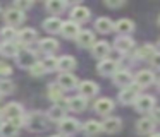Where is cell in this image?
Masks as SVG:
<instances>
[{"label":"cell","instance_id":"obj_45","mask_svg":"<svg viewBox=\"0 0 160 137\" xmlns=\"http://www.w3.org/2000/svg\"><path fill=\"white\" fill-rule=\"evenodd\" d=\"M2 116H4V110H0V123H2Z\"/></svg>","mask_w":160,"mask_h":137},{"label":"cell","instance_id":"obj_11","mask_svg":"<svg viewBox=\"0 0 160 137\" xmlns=\"http://www.w3.org/2000/svg\"><path fill=\"white\" fill-rule=\"evenodd\" d=\"M97 68H98V74H100V75H112V77L119 72L117 70V68H119L117 62L110 60V58H107V60H100V62H98V65H97Z\"/></svg>","mask_w":160,"mask_h":137},{"label":"cell","instance_id":"obj_24","mask_svg":"<svg viewBox=\"0 0 160 137\" xmlns=\"http://www.w3.org/2000/svg\"><path fill=\"white\" fill-rule=\"evenodd\" d=\"M36 38H38V34H36L35 29H31V27H24L22 31H19L18 40H19V43L26 48V46H29V45L36 40Z\"/></svg>","mask_w":160,"mask_h":137},{"label":"cell","instance_id":"obj_33","mask_svg":"<svg viewBox=\"0 0 160 137\" xmlns=\"http://www.w3.org/2000/svg\"><path fill=\"white\" fill-rule=\"evenodd\" d=\"M66 7H67L66 0H48V2H45V9L50 14H60L66 10Z\"/></svg>","mask_w":160,"mask_h":137},{"label":"cell","instance_id":"obj_15","mask_svg":"<svg viewBox=\"0 0 160 137\" xmlns=\"http://www.w3.org/2000/svg\"><path fill=\"white\" fill-rule=\"evenodd\" d=\"M59 48L60 45L55 38H43V40H40V51H43L48 57H52V53H55V51H59Z\"/></svg>","mask_w":160,"mask_h":137},{"label":"cell","instance_id":"obj_30","mask_svg":"<svg viewBox=\"0 0 160 137\" xmlns=\"http://www.w3.org/2000/svg\"><path fill=\"white\" fill-rule=\"evenodd\" d=\"M19 51H21V48H19L18 43H2L0 45V53L4 55V57L18 58Z\"/></svg>","mask_w":160,"mask_h":137},{"label":"cell","instance_id":"obj_48","mask_svg":"<svg viewBox=\"0 0 160 137\" xmlns=\"http://www.w3.org/2000/svg\"><path fill=\"white\" fill-rule=\"evenodd\" d=\"M157 22H158V26H160V16H158V19H157Z\"/></svg>","mask_w":160,"mask_h":137},{"label":"cell","instance_id":"obj_51","mask_svg":"<svg viewBox=\"0 0 160 137\" xmlns=\"http://www.w3.org/2000/svg\"><path fill=\"white\" fill-rule=\"evenodd\" d=\"M0 9H2V7H0Z\"/></svg>","mask_w":160,"mask_h":137},{"label":"cell","instance_id":"obj_49","mask_svg":"<svg viewBox=\"0 0 160 137\" xmlns=\"http://www.w3.org/2000/svg\"><path fill=\"white\" fill-rule=\"evenodd\" d=\"M2 96H4V94H2V92H0V101H2Z\"/></svg>","mask_w":160,"mask_h":137},{"label":"cell","instance_id":"obj_9","mask_svg":"<svg viewBox=\"0 0 160 137\" xmlns=\"http://www.w3.org/2000/svg\"><path fill=\"white\" fill-rule=\"evenodd\" d=\"M112 51V46L108 41H97V43L93 45V48H91V53H93L95 58H98V60H107L108 55H110Z\"/></svg>","mask_w":160,"mask_h":137},{"label":"cell","instance_id":"obj_25","mask_svg":"<svg viewBox=\"0 0 160 137\" xmlns=\"http://www.w3.org/2000/svg\"><path fill=\"white\" fill-rule=\"evenodd\" d=\"M155 55H157V48L153 46V45H143V46L136 51V58H138V60H148V62H152Z\"/></svg>","mask_w":160,"mask_h":137},{"label":"cell","instance_id":"obj_14","mask_svg":"<svg viewBox=\"0 0 160 137\" xmlns=\"http://www.w3.org/2000/svg\"><path fill=\"white\" fill-rule=\"evenodd\" d=\"M102 129L105 134H117L122 129V120L117 116H107V118L102 122Z\"/></svg>","mask_w":160,"mask_h":137},{"label":"cell","instance_id":"obj_19","mask_svg":"<svg viewBox=\"0 0 160 137\" xmlns=\"http://www.w3.org/2000/svg\"><path fill=\"white\" fill-rule=\"evenodd\" d=\"M112 110H114V101L108 98H100L95 103V111L102 116H108L112 113Z\"/></svg>","mask_w":160,"mask_h":137},{"label":"cell","instance_id":"obj_41","mask_svg":"<svg viewBox=\"0 0 160 137\" xmlns=\"http://www.w3.org/2000/svg\"><path fill=\"white\" fill-rule=\"evenodd\" d=\"M105 5L110 7V9H119V7L124 5V0H105Z\"/></svg>","mask_w":160,"mask_h":137},{"label":"cell","instance_id":"obj_5","mask_svg":"<svg viewBox=\"0 0 160 137\" xmlns=\"http://www.w3.org/2000/svg\"><path fill=\"white\" fill-rule=\"evenodd\" d=\"M57 129H59V134H62L66 137L72 135V134H76L79 130V122L76 118H72V116H66L60 123H57Z\"/></svg>","mask_w":160,"mask_h":137},{"label":"cell","instance_id":"obj_13","mask_svg":"<svg viewBox=\"0 0 160 137\" xmlns=\"http://www.w3.org/2000/svg\"><path fill=\"white\" fill-rule=\"evenodd\" d=\"M90 16H91L90 9L84 7V5H76L71 10V21H74V22H78V24L86 22V21L90 19Z\"/></svg>","mask_w":160,"mask_h":137},{"label":"cell","instance_id":"obj_6","mask_svg":"<svg viewBox=\"0 0 160 137\" xmlns=\"http://www.w3.org/2000/svg\"><path fill=\"white\" fill-rule=\"evenodd\" d=\"M134 108L138 113H152L155 110V99L150 94H141L134 103Z\"/></svg>","mask_w":160,"mask_h":137},{"label":"cell","instance_id":"obj_31","mask_svg":"<svg viewBox=\"0 0 160 137\" xmlns=\"http://www.w3.org/2000/svg\"><path fill=\"white\" fill-rule=\"evenodd\" d=\"M66 111H67L66 108H60V106L53 105L52 108L48 110L47 116H48V120H50V122H57V123H60L64 118H66Z\"/></svg>","mask_w":160,"mask_h":137},{"label":"cell","instance_id":"obj_38","mask_svg":"<svg viewBox=\"0 0 160 137\" xmlns=\"http://www.w3.org/2000/svg\"><path fill=\"white\" fill-rule=\"evenodd\" d=\"M43 65H45L47 72H55V70H59V58L47 57L45 60H43Z\"/></svg>","mask_w":160,"mask_h":137},{"label":"cell","instance_id":"obj_21","mask_svg":"<svg viewBox=\"0 0 160 137\" xmlns=\"http://www.w3.org/2000/svg\"><path fill=\"white\" fill-rule=\"evenodd\" d=\"M112 79H114V84L122 86V87H128V86L134 84V77H132V74L129 70H122V68Z\"/></svg>","mask_w":160,"mask_h":137},{"label":"cell","instance_id":"obj_32","mask_svg":"<svg viewBox=\"0 0 160 137\" xmlns=\"http://www.w3.org/2000/svg\"><path fill=\"white\" fill-rule=\"evenodd\" d=\"M18 36H19V33L12 26H7V27H2L0 29V38H2L4 43H16Z\"/></svg>","mask_w":160,"mask_h":137},{"label":"cell","instance_id":"obj_50","mask_svg":"<svg viewBox=\"0 0 160 137\" xmlns=\"http://www.w3.org/2000/svg\"><path fill=\"white\" fill-rule=\"evenodd\" d=\"M158 46H160V40H158Z\"/></svg>","mask_w":160,"mask_h":137},{"label":"cell","instance_id":"obj_2","mask_svg":"<svg viewBox=\"0 0 160 137\" xmlns=\"http://www.w3.org/2000/svg\"><path fill=\"white\" fill-rule=\"evenodd\" d=\"M4 116H5V120H12V122L21 123V125L24 123V110H22V106L19 105V103H16V101L5 105Z\"/></svg>","mask_w":160,"mask_h":137},{"label":"cell","instance_id":"obj_23","mask_svg":"<svg viewBox=\"0 0 160 137\" xmlns=\"http://www.w3.org/2000/svg\"><path fill=\"white\" fill-rule=\"evenodd\" d=\"M83 132H84L86 137H97L100 132H103V129H102V122H97V120H88V122H84Z\"/></svg>","mask_w":160,"mask_h":137},{"label":"cell","instance_id":"obj_1","mask_svg":"<svg viewBox=\"0 0 160 137\" xmlns=\"http://www.w3.org/2000/svg\"><path fill=\"white\" fill-rule=\"evenodd\" d=\"M24 125L31 132H43L48 127V116L42 111H33L24 116Z\"/></svg>","mask_w":160,"mask_h":137},{"label":"cell","instance_id":"obj_43","mask_svg":"<svg viewBox=\"0 0 160 137\" xmlns=\"http://www.w3.org/2000/svg\"><path fill=\"white\" fill-rule=\"evenodd\" d=\"M152 65H153V67H157V68H160V51H157V55L153 57Z\"/></svg>","mask_w":160,"mask_h":137},{"label":"cell","instance_id":"obj_12","mask_svg":"<svg viewBox=\"0 0 160 137\" xmlns=\"http://www.w3.org/2000/svg\"><path fill=\"white\" fill-rule=\"evenodd\" d=\"M153 82H155V74H153L152 70H139L138 74L134 75V84L141 89L152 86Z\"/></svg>","mask_w":160,"mask_h":137},{"label":"cell","instance_id":"obj_3","mask_svg":"<svg viewBox=\"0 0 160 137\" xmlns=\"http://www.w3.org/2000/svg\"><path fill=\"white\" fill-rule=\"evenodd\" d=\"M141 87H138L136 84H131L128 87H122V91L119 92V101L122 105H134L136 99L141 96Z\"/></svg>","mask_w":160,"mask_h":137},{"label":"cell","instance_id":"obj_22","mask_svg":"<svg viewBox=\"0 0 160 137\" xmlns=\"http://www.w3.org/2000/svg\"><path fill=\"white\" fill-rule=\"evenodd\" d=\"M76 43H78V46H81V48H93V45L97 43V40H95V34L91 33V31H81L79 33V36L76 38Z\"/></svg>","mask_w":160,"mask_h":137},{"label":"cell","instance_id":"obj_17","mask_svg":"<svg viewBox=\"0 0 160 137\" xmlns=\"http://www.w3.org/2000/svg\"><path fill=\"white\" fill-rule=\"evenodd\" d=\"M153 130H155V122L152 120V116H143L136 122V132L141 134V135L153 134Z\"/></svg>","mask_w":160,"mask_h":137},{"label":"cell","instance_id":"obj_36","mask_svg":"<svg viewBox=\"0 0 160 137\" xmlns=\"http://www.w3.org/2000/svg\"><path fill=\"white\" fill-rule=\"evenodd\" d=\"M14 89L16 84L11 79H0V92L2 94H11V92H14Z\"/></svg>","mask_w":160,"mask_h":137},{"label":"cell","instance_id":"obj_16","mask_svg":"<svg viewBox=\"0 0 160 137\" xmlns=\"http://www.w3.org/2000/svg\"><path fill=\"white\" fill-rule=\"evenodd\" d=\"M79 92L83 98H91V96H97L98 91H100V87H98L97 82L93 81H81L79 82Z\"/></svg>","mask_w":160,"mask_h":137},{"label":"cell","instance_id":"obj_35","mask_svg":"<svg viewBox=\"0 0 160 137\" xmlns=\"http://www.w3.org/2000/svg\"><path fill=\"white\" fill-rule=\"evenodd\" d=\"M72 68H76V60H74L72 57L66 55V57L59 58V70H62V72H71Z\"/></svg>","mask_w":160,"mask_h":137},{"label":"cell","instance_id":"obj_20","mask_svg":"<svg viewBox=\"0 0 160 137\" xmlns=\"http://www.w3.org/2000/svg\"><path fill=\"white\" fill-rule=\"evenodd\" d=\"M81 33L79 29V24L74 22V21H66V22L62 24V29H60V34H62L64 38H69V40H72V38H78Z\"/></svg>","mask_w":160,"mask_h":137},{"label":"cell","instance_id":"obj_27","mask_svg":"<svg viewBox=\"0 0 160 137\" xmlns=\"http://www.w3.org/2000/svg\"><path fill=\"white\" fill-rule=\"evenodd\" d=\"M95 27H97L98 33H102V34H108V33H112V31L115 29V24L112 22V21L108 19V17H98L97 22H95Z\"/></svg>","mask_w":160,"mask_h":137},{"label":"cell","instance_id":"obj_28","mask_svg":"<svg viewBox=\"0 0 160 137\" xmlns=\"http://www.w3.org/2000/svg\"><path fill=\"white\" fill-rule=\"evenodd\" d=\"M62 21L59 19V17H48V19H45L43 21V29L45 31H48V33H52V34H55V33H60V29H62Z\"/></svg>","mask_w":160,"mask_h":137},{"label":"cell","instance_id":"obj_4","mask_svg":"<svg viewBox=\"0 0 160 137\" xmlns=\"http://www.w3.org/2000/svg\"><path fill=\"white\" fill-rule=\"evenodd\" d=\"M36 62H38L36 60V51L29 50V48H22V50L19 51L18 58H16V64L21 68H28V70L36 64Z\"/></svg>","mask_w":160,"mask_h":137},{"label":"cell","instance_id":"obj_37","mask_svg":"<svg viewBox=\"0 0 160 137\" xmlns=\"http://www.w3.org/2000/svg\"><path fill=\"white\" fill-rule=\"evenodd\" d=\"M29 74H31L33 77H42V75H45L47 68H45V65H43V62H40V60L36 62V64L29 68Z\"/></svg>","mask_w":160,"mask_h":137},{"label":"cell","instance_id":"obj_10","mask_svg":"<svg viewBox=\"0 0 160 137\" xmlns=\"http://www.w3.org/2000/svg\"><path fill=\"white\" fill-rule=\"evenodd\" d=\"M21 130V123H16L12 120H4L0 123V137H18Z\"/></svg>","mask_w":160,"mask_h":137},{"label":"cell","instance_id":"obj_46","mask_svg":"<svg viewBox=\"0 0 160 137\" xmlns=\"http://www.w3.org/2000/svg\"><path fill=\"white\" fill-rule=\"evenodd\" d=\"M150 137H160V132H158V134H152Z\"/></svg>","mask_w":160,"mask_h":137},{"label":"cell","instance_id":"obj_29","mask_svg":"<svg viewBox=\"0 0 160 137\" xmlns=\"http://www.w3.org/2000/svg\"><path fill=\"white\" fill-rule=\"evenodd\" d=\"M86 106H88V99L83 98V96H74V98L69 99V110L71 111L81 113V111L86 110Z\"/></svg>","mask_w":160,"mask_h":137},{"label":"cell","instance_id":"obj_40","mask_svg":"<svg viewBox=\"0 0 160 137\" xmlns=\"http://www.w3.org/2000/svg\"><path fill=\"white\" fill-rule=\"evenodd\" d=\"M12 74V67L9 64H5V62H0V75L2 77H9V75Z\"/></svg>","mask_w":160,"mask_h":137},{"label":"cell","instance_id":"obj_44","mask_svg":"<svg viewBox=\"0 0 160 137\" xmlns=\"http://www.w3.org/2000/svg\"><path fill=\"white\" fill-rule=\"evenodd\" d=\"M50 137H66V135H62V134H53V135H50Z\"/></svg>","mask_w":160,"mask_h":137},{"label":"cell","instance_id":"obj_26","mask_svg":"<svg viewBox=\"0 0 160 137\" xmlns=\"http://www.w3.org/2000/svg\"><path fill=\"white\" fill-rule=\"evenodd\" d=\"M115 31H117L121 36H129V33L134 31V22L131 19H119L115 22Z\"/></svg>","mask_w":160,"mask_h":137},{"label":"cell","instance_id":"obj_8","mask_svg":"<svg viewBox=\"0 0 160 137\" xmlns=\"http://www.w3.org/2000/svg\"><path fill=\"white\" fill-rule=\"evenodd\" d=\"M24 19H26V16H24V12H21V10H18V9H9V10H5V14H4V21H5V24L7 26H12V27H16V26H19V24H22L24 22Z\"/></svg>","mask_w":160,"mask_h":137},{"label":"cell","instance_id":"obj_47","mask_svg":"<svg viewBox=\"0 0 160 137\" xmlns=\"http://www.w3.org/2000/svg\"><path fill=\"white\" fill-rule=\"evenodd\" d=\"M157 87H158V91H160V79L157 81Z\"/></svg>","mask_w":160,"mask_h":137},{"label":"cell","instance_id":"obj_39","mask_svg":"<svg viewBox=\"0 0 160 137\" xmlns=\"http://www.w3.org/2000/svg\"><path fill=\"white\" fill-rule=\"evenodd\" d=\"M31 7H33V2H31V0H18V2H14V9L21 10V12L31 9Z\"/></svg>","mask_w":160,"mask_h":137},{"label":"cell","instance_id":"obj_18","mask_svg":"<svg viewBox=\"0 0 160 137\" xmlns=\"http://www.w3.org/2000/svg\"><path fill=\"white\" fill-rule=\"evenodd\" d=\"M134 46V40L131 36H119L115 38V43H114V48L119 51V53H129Z\"/></svg>","mask_w":160,"mask_h":137},{"label":"cell","instance_id":"obj_42","mask_svg":"<svg viewBox=\"0 0 160 137\" xmlns=\"http://www.w3.org/2000/svg\"><path fill=\"white\" fill-rule=\"evenodd\" d=\"M152 120H153L155 123H160V106L152 111Z\"/></svg>","mask_w":160,"mask_h":137},{"label":"cell","instance_id":"obj_7","mask_svg":"<svg viewBox=\"0 0 160 137\" xmlns=\"http://www.w3.org/2000/svg\"><path fill=\"white\" fill-rule=\"evenodd\" d=\"M57 84H59L64 91L79 87V81H78V77L74 74H71V72H62V74H59V77H57Z\"/></svg>","mask_w":160,"mask_h":137},{"label":"cell","instance_id":"obj_34","mask_svg":"<svg viewBox=\"0 0 160 137\" xmlns=\"http://www.w3.org/2000/svg\"><path fill=\"white\" fill-rule=\"evenodd\" d=\"M48 98L52 99L55 105H57V103H60L62 99H66V98H64V89L60 87L57 82H55V84H50L48 86Z\"/></svg>","mask_w":160,"mask_h":137}]
</instances>
